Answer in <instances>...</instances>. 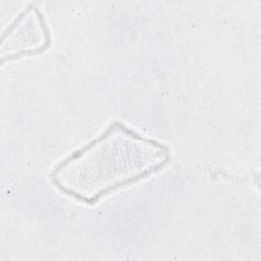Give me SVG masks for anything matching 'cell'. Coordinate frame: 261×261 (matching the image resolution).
<instances>
[{
  "mask_svg": "<svg viewBox=\"0 0 261 261\" xmlns=\"http://www.w3.org/2000/svg\"><path fill=\"white\" fill-rule=\"evenodd\" d=\"M169 150L156 140L140 136L116 122L83 149L62 160L52 181L62 193L87 204L161 170Z\"/></svg>",
  "mask_w": 261,
  "mask_h": 261,
  "instance_id": "cell-1",
  "label": "cell"
}]
</instances>
